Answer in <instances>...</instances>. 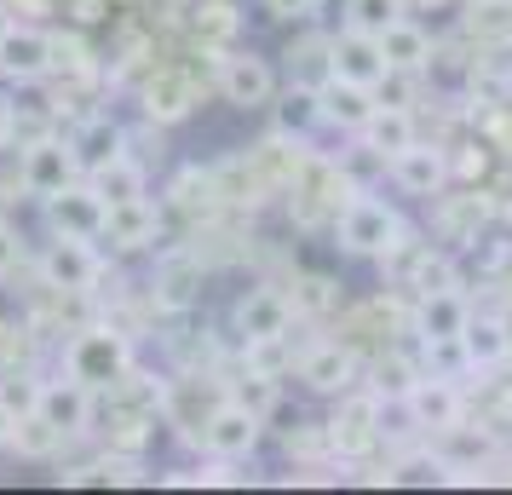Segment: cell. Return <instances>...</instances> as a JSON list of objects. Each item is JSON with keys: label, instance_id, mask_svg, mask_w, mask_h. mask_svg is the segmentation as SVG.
Listing matches in <instances>:
<instances>
[{"label": "cell", "instance_id": "ba28073f", "mask_svg": "<svg viewBox=\"0 0 512 495\" xmlns=\"http://www.w3.org/2000/svg\"><path fill=\"white\" fill-rule=\"evenodd\" d=\"M259 444H265V415H254L248 403H236L225 392L208 409V421H202V449L219 455V461H254Z\"/></svg>", "mask_w": 512, "mask_h": 495}, {"label": "cell", "instance_id": "6da1fadb", "mask_svg": "<svg viewBox=\"0 0 512 495\" xmlns=\"http://www.w3.org/2000/svg\"><path fill=\"white\" fill-rule=\"evenodd\" d=\"M127 369H133V334L116 329V323H87L64 346V375H75L93 392H110Z\"/></svg>", "mask_w": 512, "mask_h": 495}, {"label": "cell", "instance_id": "7402d4cb", "mask_svg": "<svg viewBox=\"0 0 512 495\" xmlns=\"http://www.w3.org/2000/svg\"><path fill=\"white\" fill-rule=\"evenodd\" d=\"M139 110L144 121H156V127H173V121H185L196 110V87H190V75L179 70H150L139 87Z\"/></svg>", "mask_w": 512, "mask_h": 495}, {"label": "cell", "instance_id": "ffe728a7", "mask_svg": "<svg viewBox=\"0 0 512 495\" xmlns=\"http://www.w3.org/2000/svg\"><path fill=\"white\" fill-rule=\"evenodd\" d=\"M466 317H472V300L455 288H432V294H415V311H409V323H415V340H461Z\"/></svg>", "mask_w": 512, "mask_h": 495}, {"label": "cell", "instance_id": "f35d334b", "mask_svg": "<svg viewBox=\"0 0 512 495\" xmlns=\"http://www.w3.org/2000/svg\"><path fill=\"white\" fill-rule=\"evenodd\" d=\"M12 24H18V12H12V0H0V35H6Z\"/></svg>", "mask_w": 512, "mask_h": 495}, {"label": "cell", "instance_id": "4316f807", "mask_svg": "<svg viewBox=\"0 0 512 495\" xmlns=\"http://www.w3.org/2000/svg\"><path fill=\"white\" fill-rule=\"evenodd\" d=\"M93 179V190L104 196V208H116V202H133V196H150V167L127 150V156H116L110 167H98V173H87Z\"/></svg>", "mask_w": 512, "mask_h": 495}, {"label": "cell", "instance_id": "e575fe53", "mask_svg": "<svg viewBox=\"0 0 512 495\" xmlns=\"http://www.w3.org/2000/svg\"><path fill=\"white\" fill-rule=\"evenodd\" d=\"M24 254H29V248H24V231H18L12 219H0V283H6V277L24 265Z\"/></svg>", "mask_w": 512, "mask_h": 495}, {"label": "cell", "instance_id": "d590c367", "mask_svg": "<svg viewBox=\"0 0 512 495\" xmlns=\"http://www.w3.org/2000/svg\"><path fill=\"white\" fill-rule=\"evenodd\" d=\"M35 392H41V380H35V375H18V380H6V386H0V398L12 403L18 415H29V409H35Z\"/></svg>", "mask_w": 512, "mask_h": 495}, {"label": "cell", "instance_id": "277c9868", "mask_svg": "<svg viewBox=\"0 0 512 495\" xmlns=\"http://www.w3.org/2000/svg\"><path fill=\"white\" fill-rule=\"evenodd\" d=\"M323 426H328V455L363 461V455L386 438V403L374 398L369 386H351V392H340V409H334Z\"/></svg>", "mask_w": 512, "mask_h": 495}, {"label": "cell", "instance_id": "8992f818", "mask_svg": "<svg viewBox=\"0 0 512 495\" xmlns=\"http://www.w3.org/2000/svg\"><path fill=\"white\" fill-rule=\"evenodd\" d=\"M202 288H208L202 248H167L162 260H156V271H150V306L162 311V317H185V311H196Z\"/></svg>", "mask_w": 512, "mask_h": 495}, {"label": "cell", "instance_id": "f546056e", "mask_svg": "<svg viewBox=\"0 0 512 495\" xmlns=\"http://www.w3.org/2000/svg\"><path fill=\"white\" fill-rule=\"evenodd\" d=\"M236 29H242V18H236L231 0H196L190 6V35L202 47H236Z\"/></svg>", "mask_w": 512, "mask_h": 495}, {"label": "cell", "instance_id": "3957f363", "mask_svg": "<svg viewBox=\"0 0 512 495\" xmlns=\"http://www.w3.org/2000/svg\"><path fill=\"white\" fill-rule=\"evenodd\" d=\"M403 231V213L392 202H380L369 190H357L346 208L334 213V248L351 254V260H380V248Z\"/></svg>", "mask_w": 512, "mask_h": 495}, {"label": "cell", "instance_id": "7a4b0ae2", "mask_svg": "<svg viewBox=\"0 0 512 495\" xmlns=\"http://www.w3.org/2000/svg\"><path fill=\"white\" fill-rule=\"evenodd\" d=\"M35 271H41V288H47V294H75V300L98 294V283L110 277L104 254H98L87 236H58V231L47 236V248H41Z\"/></svg>", "mask_w": 512, "mask_h": 495}, {"label": "cell", "instance_id": "9c48e42d", "mask_svg": "<svg viewBox=\"0 0 512 495\" xmlns=\"http://www.w3.org/2000/svg\"><path fill=\"white\" fill-rule=\"evenodd\" d=\"M75 179H81V167H75L64 133H41V139L18 144V190H24V196L47 202V196H58V190L75 185Z\"/></svg>", "mask_w": 512, "mask_h": 495}, {"label": "cell", "instance_id": "9a60e30c", "mask_svg": "<svg viewBox=\"0 0 512 495\" xmlns=\"http://www.w3.org/2000/svg\"><path fill=\"white\" fill-rule=\"evenodd\" d=\"M64 139H70V156H75V167H81V179H87V173H98V167H110L116 156H127V150H133V127L98 110V116L75 121Z\"/></svg>", "mask_w": 512, "mask_h": 495}, {"label": "cell", "instance_id": "74e56055", "mask_svg": "<svg viewBox=\"0 0 512 495\" xmlns=\"http://www.w3.org/2000/svg\"><path fill=\"white\" fill-rule=\"evenodd\" d=\"M12 426H18V409H12V403L0 398V449L12 444Z\"/></svg>", "mask_w": 512, "mask_h": 495}, {"label": "cell", "instance_id": "2e32d148", "mask_svg": "<svg viewBox=\"0 0 512 495\" xmlns=\"http://www.w3.org/2000/svg\"><path fill=\"white\" fill-rule=\"evenodd\" d=\"M403 409H409V421L420 432H449L455 421H466V392H461V380H449V375H420L409 386Z\"/></svg>", "mask_w": 512, "mask_h": 495}, {"label": "cell", "instance_id": "e0dca14e", "mask_svg": "<svg viewBox=\"0 0 512 495\" xmlns=\"http://www.w3.org/2000/svg\"><path fill=\"white\" fill-rule=\"evenodd\" d=\"M47 208V225L58 236H87V242H98V231H104V196L93 190V179H75V185H64L58 196H47L41 202Z\"/></svg>", "mask_w": 512, "mask_h": 495}, {"label": "cell", "instance_id": "52a82bcc", "mask_svg": "<svg viewBox=\"0 0 512 495\" xmlns=\"http://www.w3.org/2000/svg\"><path fill=\"white\" fill-rule=\"evenodd\" d=\"M277 87H282V75L265 52L225 47V58H219V98H225L231 110H265V104L277 98Z\"/></svg>", "mask_w": 512, "mask_h": 495}, {"label": "cell", "instance_id": "8fae6325", "mask_svg": "<svg viewBox=\"0 0 512 495\" xmlns=\"http://www.w3.org/2000/svg\"><path fill=\"white\" fill-rule=\"evenodd\" d=\"M363 375V357L351 352L346 340H317V346H305L294 357V380H300L305 392H317V398H340L351 392Z\"/></svg>", "mask_w": 512, "mask_h": 495}, {"label": "cell", "instance_id": "ac0fdd59", "mask_svg": "<svg viewBox=\"0 0 512 495\" xmlns=\"http://www.w3.org/2000/svg\"><path fill=\"white\" fill-rule=\"evenodd\" d=\"M328 75H340V81H357V87H369L386 75V58H380V41L363 35V29H334L328 35ZM323 75V81H328Z\"/></svg>", "mask_w": 512, "mask_h": 495}, {"label": "cell", "instance_id": "f1b7e54d", "mask_svg": "<svg viewBox=\"0 0 512 495\" xmlns=\"http://www.w3.org/2000/svg\"><path fill=\"white\" fill-rule=\"evenodd\" d=\"M64 444H70V438L29 409V415H18V426H12V444H6V449H12L18 461H52V455H64Z\"/></svg>", "mask_w": 512, "mask_h": 495}, {"label": "cell", "instance_id": "1f68e13d", "mask_svg": "<svg viewBox=\"0 0 512 495\" xmlns=\"http://www.w3.org/2000/svg\"><path fill=\"white\" fill-rule=\"evenodd\" d=\"M225 392H231L236 403H248L254 415H271V409L282 403V380H277V375H259V369H242V375H236Z\"/></svg>", "mask_w": 512, "mask_h": 495}, {"label": "cell", "instance_id": "5b68a950", "mask_svg": "<svg viewBox=\"0 0 512 495\" xmlns=\"http://www.w3.org/2000/svg\"><path fill=\"white\" fill-rule=\"evenodd\" d=\"M231 340L236 346H254V340H282V334H294V300L282 294L277 283H248L242 294L231 300Z\"/></svg>", "mask_w": 512, "mask_h": 495}, {"label": "cell", "instance_id": "44dd1931", "mask_svg": "<svg viewBox=\"0 0 512 495\" xmlns=\"http://www.w3.org/2000/svg\"><path fill=\"white\" fill-rule=\"evenodd\" d=\"M461 352H466V369L472 375H489V369H501L512 357V329L507 317H495V311H472L461 329Z\"/></svg>", "mask_w": 512, "mask_h": 495}, {"label": "cell", "instance_id": "d6a6232c", "mask_svg": "<svg viewBox=\"0 0 512 495\" xmlns=\"http://www.w3.org/2000/svg\"><path fill=\"white\" fill-rule=\"evenodd\" d=\"M346 29H363V35H380V29L403 18V0H346Z\"/></svg>", "mask_w": 512, "mask_h": 495}, {"label": "cell", "instance_id": "8d00e7d4", "mask_svg": "<svg viewBox=\"0 0 512 495\" xmlns=\"http://www.w3.org/2000/svg\"><path fill=\"white\" fill-rule=\"evenodd\" d=\"M12 121H18V104H12V98L0 93V156L12 150Z\"/></svg>", "mask_w": 512, "mask_h": 495}, {"label": "cell", "instance_id": "7c38bea8", "mask_svg": "<svg viewBox=\"0 0 512 495\" xmlns=\"http://www.w3.org/2000/svg\"><path fill=\"white\" fill-rule=\"evenodd\" d=\"M52 64H58V29H41V24H12L0 35V75L6 81H47Z\"/></svg>", "mask_w": 512, "mask_h": 495}, {"label": "cell", "instance_id": "d6986e66", "mask_svg": "<svg viewBox=\"0 0 512 495\" xmlns=\"http://www.w3.org/2000/svg\"><path fill=\"white\" fill-rule=\"evenodd\" d=\"M380 41V58H386V70H409V75H432V58H438V41H432V29L415 24L409 12L392 18V24L374 35Z\"/></svg>", "mask_w": 512, "mask_h": 495}, {"label": "cell", "instance_id": "d4e9b609", "mask_svg": "<svg viewBox=\"0 0 512 495\" xmlns=\"http://www.w3.org/2000/svg\"><path fill=\"white\" fill-rule=\"evenodd\" d=\"M317 93H323V127H334L340 139H357V127H363V121H369V110H374V93H369V87L328 75Z\"/></svg>", "mask_w": 512, "mask_h": 495}, {"label": "cell", "instance_id": "30bf717a", "mask_svg": "<svg viewBox=\"0 0 512 495\" xmlns=\"http://www.w3.org/2000/svg\"><path fill=\"white\" fill-rule=\"evenodd\" d=\"M162 231H167L162 196H133V202H116V208L104 213V231H98V242H110V254L133 260V254H156Z\"/></svg>", "mask_w": 512, "mask_h": 495}, {"label": "cell", "instance_id": "83f0119b", "mask_svg": "<svg viewBox=\"0 0 512 495\" xmlns=\"http://www.w3.org/2000/svg\"><path fill=\"white\" fill-rule=\"evenodd\" d=\"M288 300H294V317H334L346 306V283L328 277V271H300Z\"/></svg>", "mask_w": 512, "mask_h": 495}, {"label": "cell", "instance_id": "4fadbf2b", "mask_svg": "<svg viewBox=\"0 0 512 495\" xmlns=\"http://www.w3.org/2000/svg\"><path fill=\"white\" fill-rule=\"evenodd\" d=\"M35 415L52 421L75 444V438H87V432H93L98 392H93V386H81L75 375H52V380H41V392H35Z\"/></svg>", "mask_w": 512, "mask_h": 495}, {"label": "cell", "instance_id": "836d02e7", "mask_svg": "<svg viewBox=\"0 0 512 495\" xmlns=\"http://www.w3.org/2000/svg\"><path fill=\"white\" fill-rule=\"evenodd\" d=\"M265 6V18H277V24H311L317 12H323V0H259Z\"/></svg>", "mask_w": 512, "mask_h": 495}, {"label": "cell", "instance_id": "5bb4252c", "mask_svg": "<svg viewBox=\"0 0 512 495\" xmlns=\"http://www.w3.org/2000/svg\"><path fill=\"white\" fill-rule=\"evenodd\" d=\"M386 173H392V185L403 190V196L432 202V196H443V190H449V144L415 139L409 150H397L392 162H386Z\"/></svg>", "mask_w": 512, "mask_h": 495}, {"label": "cell", "instance_id": "4dcf8cb0", "mask_svg": "<svg viewBox=\"0 0 512 495\" xmlns=\"http://www.w3.org/2000/svg\"><path fill=\"white\" fill-rule=\"evenodd\" d=\"M461 29L478 41H512V0H466Z\"/></svg>", "mask_w": 512, "mask_h": 495}, {"label": "cell", "instance_id": "484cf974", "mask_svg": "<svg viewBox=\"0 0 512 495\" xmlns=\"http://www.w3.org/2000/svg\"><path fill=\"white\" fill-rule=\"evenodd\" d=\"M363 375H369V392L380 403H403L409 386H415L426 369H420V352H380V357L363 363Z\"/></svg>", "mask_w": 512, "mask_h": 495}, {"label": "cell", "instance_id": "cb8c5ba5", "mask_svg": "<svg viewBox=\"0 0 512 495\" xmlns=\"http://www.w3.org/2000/svg\"><path fill=\"white\" fill-rule=\"evenodd\" d=\"M415 139H420V116L415 110H397V104H374L369 121L357 127V144H369L374 156H386V162L397 150H409Z\"/></svg>", "mask_w": 512, "mask_h": 495}, {"label": "cell", "instance_id": "603a6c76", "mask_svg": "<svg viewBox=\"0 0 512 495\" xmlns=\"http://www.w3.org/2000/svg\"><path fill=\"white\" fill-rule=\"evenodd\" d=\"M265 110L277 121V133H288V139H311L323 127V93H317V81H300V75L288 87H277V98Z\"/></svg>", "mask_w": 512, "mask_h": 495}]
</instances>
